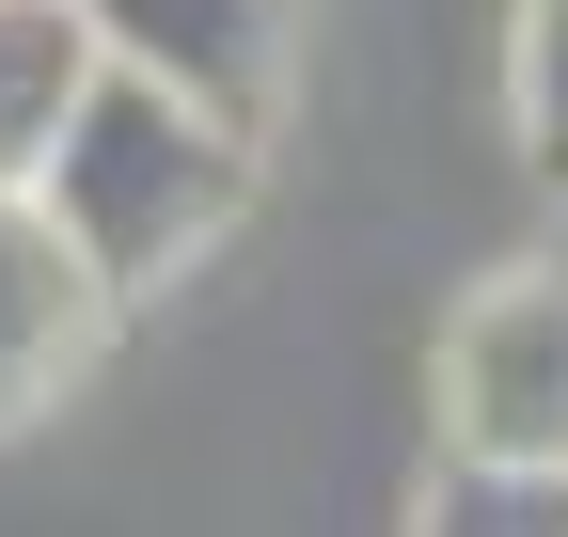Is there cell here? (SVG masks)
<instances>
[{
	"label": "cell",
	"mask_w": 568,
	"mask_h": 537,
	"mask_svg": "<svg viewBox=\"0 0 568 537\" xmlns=\"http://www.w3.org/2000/svg\"><path fill=\"white\" fill-rule=\"evenodd\" d=\"M32 206L63 222V253H80L111 301H142V285H174V268L253 206V143L205 126L190 95L126 80V63H95L80 111H63L48 159H32Z\"/></svg>",
	"instance_id": "cell-1"
},
{
	"label": "cell",
	"mask_w": 568,
	"mask_h": 537,
	"mask_svg": "<svg viewBox=\"0 0 568 537\" xmlns=\"http://www.w3.org/2000/svg\"><path fill=\"white\" fill-rule=\"evenodd\" d=\"M443 443L458 458H568V268H506L474 285L458 332H443Z\"/></svg>",
	"instance_id": "cell-2"
},
{
	"label": "cell",
	"mask_w": 568,
	"mask_h": 537,
	"mask_svg": "<svg viewBox=\"0 0 568 537\" xmlns=\"http://www.w3.org/2000/svg\"><path fill=\"white\" fill-rule=\"evenodd\" d=\"M80 32H95V63L190 95L237 143H268L284 80H301V0H80Z\"/></svg>",
	"instance_id": "cell-3"
},
{
	"label": "cell",
	"mask_w": 568,
	"mask_h": 537,
	"mask_svg": "<svg viewBox=\"0 0 568 537\" xmlns=\"http://www.w3.org/2000/svg\"><path fill=\"white\" fill-rule=\"evenodd\" d=\"M95 332H111V285L63 253V222L32 190H0V427L48 412V395L95 364Z\"/></svg>",
	"instance_id": "cell-4"
},
{
	"label": "cell",
	"mask_w": 568,
	"mask_h": 537,
	"mask_svg": "<svg viewBox=\"0 0 568 537\" xmlns=\"http://www.w3.org/2000/svg\"><path fill=\"white\" fill-rule=\"evenodd\" d=\"M80 80H95V32H80V0H0V190H32L48 126L80 111Z\"/></svg>",
	"instance_id": "cell-5"
},
{
	"label": "cell",
	"mask_w": 568,
	"mask_h": 537,
	"mask_svg": "<svg viewBox=\"0 0 568 537\" xmlns=\"http://www.w3.org/2000/svg\"><path fill=\"white\" fill-rule=\"evenodd\" d=\"M506 111H521V159L568 190V0H521V32H506Z\"/></svg>",
	"instance_id": "cell-6"
}]
</instances>
